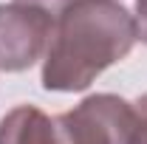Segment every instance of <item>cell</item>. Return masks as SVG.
<instances>
[{"instance_id":"1","label":"cell","mask_w":147,"mask_h":144,"mask_svg":"<svg viewBox=\"0 0 147 144\" xmlns=\"http://www.w3.org/2000/svg\"><path fill=\"white\" fill-rule=\"evenodd\" d=\"M133 14L119 0H74L54 23L42 62V88L57 93L85 90L136 42Z\"/></svg>"},{"instance_id":"2","label":"cell","mask_w":147,"mask_h":144,"mask_svg":"<svg viewBox=\"0 0 147 144\" xmlns=\"http://www.w3.org/2000/svg\"><path fill=\"white\" fill-rule=\"evenodd\" d=\"M133 105L113 93H96L54 119V144H127Z\"/></svg>"},{"instance_id":"3","label":"cell","mask_w":147,"mask_h":144,"mask_svg":"<svg viewBox=\"0 0 147 144\" xmlns=\"http://www.w3.org/2000/svg\"><path fill=\"white\" fill-rule=\"evenodd\" d=\"M51 14L26 3H0V71L17 73L31 68L48 51Z\"/></svg>"},{"instance_id":"4","label":"cell","mask_w":147,"mask_h":144,"mask_svg":"<svg viewBox=\"0 0 147 144\" xmlns=\"http://www.w3.org/2000/svg\"><path fill=\"white\" fill-rule=\"evenodd\" d=\"M0 144H54V119L34 105H20L0 119Z\"/></svg>"},{"instance_id":"5","label":"cell","mask_w":147,"mask_h":144,"mask_svg":"<svg viewBox=\"0 0 147 144\" xmlns=\"http://www.w3.org/2000/svg\"><path fill=\"white\" fill-rule=\"evenodd\" d=\"M127 144H147V93L139 96L133 105V130Z\"/></svg>"},{"instance_id":"6","label":"cell","mask_w":147,"mask_h":144,"mask_svg":"<svg viewBox=\"0 0 147 144\" xmlns=\"http://www.w3.org/2000/svg\"><path fill=\"white\" fill-rule=\"evenodd\" d=\"M133 23H136V37H139L142 42H147V0H136Z\"/></svg>"},{"instance_id":"7","label":"cell","mask_w":147,"mask_h":144,"mask_svg":"<svg viewBox=\"0 0 147 144\" xmlns=\"http://www.w3.org/2000/svg\"><path fill=\"white\" fill-rule=\"evenodd\" d=\"M14 3H26V6H37V9H42V11H62L68 3H74V0H14Z\"/></svg>"}]
</instances>
